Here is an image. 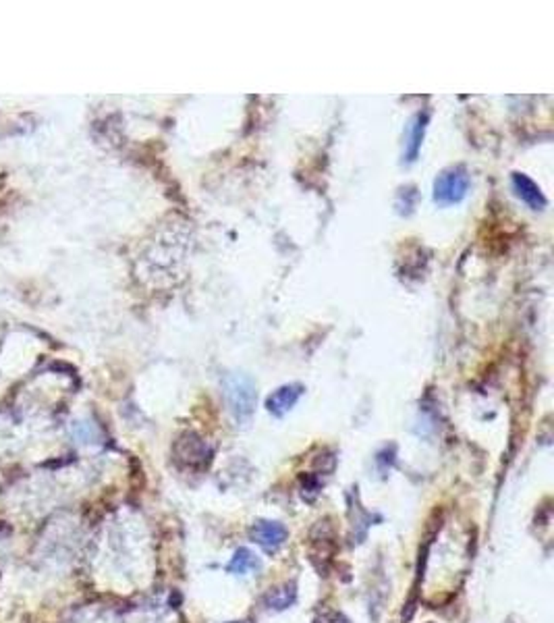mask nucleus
I'll use <instances>...</instances> for the list:
<instances>
[{"instance_id": "1", "label": "nucleus", "mask_w": 554, "mask_h": 623, "mask_svg": "<svg viewBox=\"0 0 554 623\" xmlns=\"http://www.w3.org/2000/svg\"><path fill=\"white\" fill-rule=\"evenodd\" d=\"M224 399L237 420H247L255 409V385L245 374H229L224 378Z\"/></svg>"}, {"instance_id": "2", "label": "nucleus", "mask_w": 554, "mask_h": 623, "mask_svg": "<svg viewBox=\"0 0 554 623\" xmlns=\"http://www.w3.org/2000/svg\"><path fill=\"white\" fill-rule=\"evenodd\" d=\"M470 192V174L463 166L446 168L434 183V200L442 206L459 204Z\"/></svg>"}, {"instance_id": "3", "label": "nucleus", "mask_w": 554, "mask_h": 623, "mask_svg": "<svg viewBox=\"0 0 554 623\" xmlns=\"http://www.w3.org/2000/svg\"><path fill=\"white\" fill-rule=\"evenodd\" d=\"M287 536H289V532H287V528L281 521L262 519V521H257L251 528L253 543H257L268 553H272V551H276L279 547H283V543L287 541Z\"/></svg>"}, {"instance_id": "4", "label": "nucleus", "mask_w": 554, "mask_h": 623, "mask_svg": "<svg viewBox=\"0 0 554 623\" xmlns=\"http://www.w3.org/2000/svg\"><path fill=\"white\" fill-rule=\"evenodd\" d=\"M303 393V387L301 385H287V387H281L276 389L268 399H266V407L270 414L274 416H285L301 397Z\"/></svg>"}, {"instance_id": "5", "label": "nucleus", "mask_w": 554, "mask_h": 623, "mask_svg": "<svg viewBox=\"0 0 554 623\" xmlns=\"http://www.w3.org/2000/svg\"><path fill=\"white\" fill-rule=\"evenodd\" d=\"M513 188L517 192V196L533 210H542L546 206V198L542 196L540 188L529 179V177L521 174V172H515L513 174Z\"/></svg>"}, {"instance_id": "6", "label": "nucleus", "mask_w": 554, "mask_h": 623, "mask_svg": "<svg viewBox=\"0 0 554 623\" xmlns=\"http://www.w3.org/2000/svg\"><path fill=\"white\" fill-rule=\"evenodd\" d=\"M295 596H297L295 584H285V586H281V588L270 590V594L266 596V602H268L270 609L283 611V609H287L289 604L295 602Z\"/></svg>"}, {"instance_id": "7", "label": "nucleus", "mask_w": 554, "mask_h": 623, "mask_svg": "<svg viewBox=\"0 0 554 623\" xmlns=\"http://www.w3.org/2000/svg\"><path fill=\"white\" fill-rule=\"evenodd\" d=\"M231 574H237V576H243L247 571H253V569H259V561L257 557L249 551V549H239L233 557V561L229 563L227 567Z\"/></svg>"}, {"instance_id": "8", "label": "nucleus", "mask_w": 554, "mask_h": 623, "mask_svg": "<svg viewBox=\"0 0 554 623\" xmlns=\"http://www.w3.org/2000/svg\"><path fill=\"white\" fill-rule=\"evenodd\" d=\"M424 129H426V117L417 115L415 121L409 127V148H407V156L409 160H415L417 150L422 146V137H424Z\"/></svg>"}, {"instance_id": "9", "label": "nucleus", "mask_w": 554, "mask_h": 623, "mask_svg": "<svg viewBox=\"0 0 554 623\" xmlns=\"http://www.w3.org/2000/svg\"><path fill=\"white\" fill-rule=\"evenodd\" d=\"M316 623H349L343 615H336V613H332V615H324L322 619H318Z\"/></svg>"}]
</instances>
